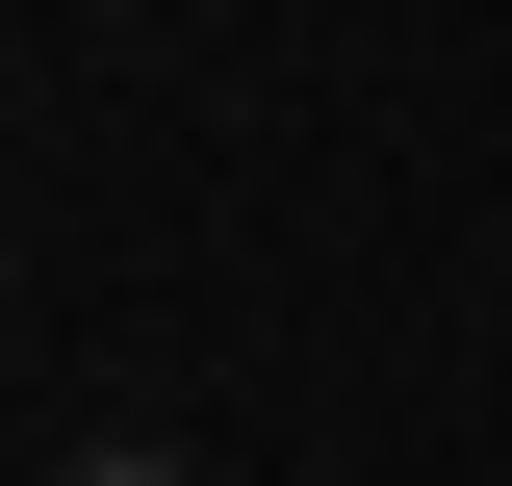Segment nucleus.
Returning a JSON list of instances; mask_svg holds the SVG:
<instances>
[{"label": "nucleus", "mask_w": 512, "mask_h": 486, "mask_svg": "<svg viewBox=\"0 0 512 486\" xmlns=\"http://www.w3.org/2000/svg\"><path fill=\"white\" fill-rule=\"evenodd\" d=\"M77 486H180V461H77Z\"/></svg>", "instance_id": "1"}, {"label": "nucleus", "mask_w": 512, "mask_h": 486, "mask_svg": "<svg viewBox=\"0 0 512 486\" xmlns=\"http://www.w3.org/2000/svg\"><path fill=\"white\" fill-rule=\"evenodd\" d=\"M0 282H26V256H0Z\"/></svg>", "instance_id": "2"}]
</instances>
